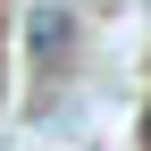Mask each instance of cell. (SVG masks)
<instances>
[{"mask_svg": "<svg viewBox=\"0 0 151 151\" xmlns=\"http://www.w3.org/2000/svg\"><path fill=\"white\" fill-rule=\"evenodd\" d=\"M143 134H151V126H143Z\"/></svg>", "mask_w": 151, "mask_h": 151, "instance_id": "7a4b0ae2", "label": "cell"}, {"mask_svg": "<svg viewBox=\"0 0 151 151\" xmlns=\"http://www.w3.org/2000/svg\"><path fill=\"white\" fill-rule=\"evenodd\" d=\"M67 50V17L50 9V17H34V59H59Z\"/></svg>", "mask_w": 151, "mask_h": 151, "instance_id": "6da1fadb", "label": "cell"}]
</instances>
